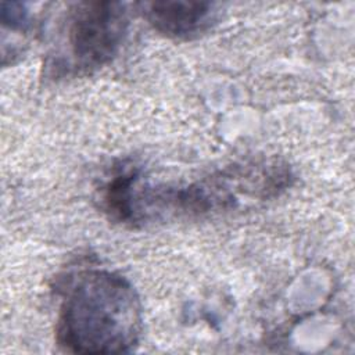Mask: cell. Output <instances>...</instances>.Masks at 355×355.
Instances as JSON below:
<instances>
[{"instance_id":"cell-1","label":"cell","mask_w":355,"mask_h":355,"mask_svg":"<svg viewBox=\"0 0 355 355\" xmlns=\"http://www.w3.org/2000/svg\"><path fill=\"white\" fill-rule=\"evenodd\" d=\"M141 331V306L133 286L122 276L89 269L72 277L55 323L57 344L73 354L130 351Z\"/></svg>"},{"instance_id":"cell-2","label":"cell","mask_w":355,"mask_h":355,"mask_svg":"<svg viewBox=\"0 0 355 355\" xmlns=\"http://www.w3.org/2000/svg\"><path fill=\"white\" fill-rule=\"evenodd\" d=\"M129 25L121 1H79L68 6L62 25L67 67L92 71L116 54Z\"/></svg>"},{"instance_id":"cell-3","label":"cell","mask_w":355,"mask_h":355,"mask_svg":"<svg viewBox=\"0 0 355 355\" xmlns=\"http://www.w3.org/2000/svg\"><path fill=\"white\" fill-rule=\"evenodd\" d=\"M140 7L155 31L173 37H190L205 31L215 17V6L208 1H151Z\"/></svg>"},{"instance_id":"cell-4","label":"cell","mask_w":355,"mask_h":355,"mask_svg":"<svg viewBox=\"0 0 355 355\" xmlns=\"http://www.w3.org/2000/svg\"><path fill=\"white\" fill-rule=\"evenodd\" d=\"M139 175L133 169L116 173L105 186L103 202L105 212L122 223H136V189Z\"/></svg>"}]
</instances>
